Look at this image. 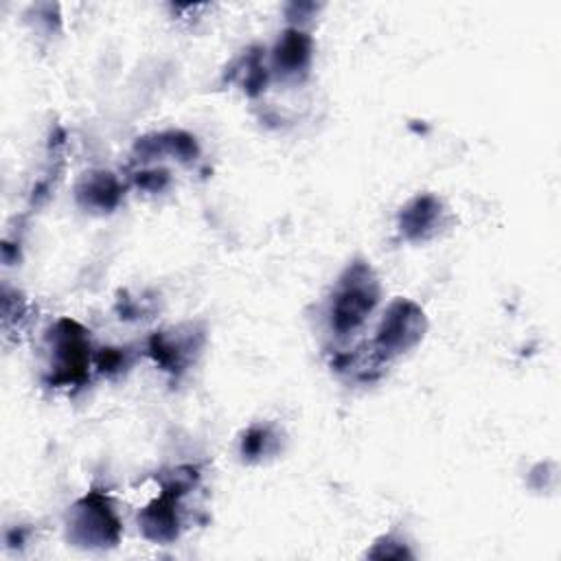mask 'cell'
I'll list each match as a JSON object with an SVG mask.
<instances>
[{
    "mask_svg": "<svg viewBox=\"0 0 561 561\" xmlns=\"http://www.w3.org/2000/svg\"><path fill=\"white\" fill-rule=\"evenodd\" d=\"M142 533L151 541H171L178 537V515H175V493L167 491L160 500L147 506L140 515Z\"/></svg>",
    "mask_w": 561,
    "mask_h": 561,
    "instance_id": "obj_5",
    "label": "cell"
},
{
    "mask_svg": "<svg viewBox=\"0 0 561 561\" xmlns=\"http://www.w3.org/2000/svg\"><path fill=\"white\" fill-rule=\"evenodd\" d=\"M440 217V202L432 195L414 197L401 213V232L408 239H425Z\"/></svg>",
    "mask_w": 561,
    "mask_h": 561,
    "instance_id": "obj_6",
    "label": "cell"
},
{
    "mask_svg": "<svg viewBox=\"0 0 561 561\" xmlns=\"http://www.w3.org/2000/svg\"><path fill=\"white\" fill-rule=\"evenodd\" d=\"M379 298V285L368 265H351L333 294L331 324L340 335L353 333L364 324Z\"/></svg>",
    "mask_w": 561,
    "mask_h": 561,
    "instance_id": "obj_1",
    "label": "cell"
},
{
    "mask_svg": "<svg viewBox=\"0 0 561 561\" xmlns=\"http://www.w3.org/2000/svg\"><path fill=\"white\" fill-rule=\"evenodd\" d=\"M425 331L423 311L410 300H394L377 331V348L381 355H394L412 348Z\"/></svg>",
    "mask_w": 561,
    "mask_h": 561,
    "instance_id": "obj_3",
    "label": "cell"
},
{
    "mask_svg": "<svg viewBox=\"0 0 561 561\" xmlns=\"http://www.w3.org/2000/svg\"><path fill=\"white\" fill-rule=\"evenodd\" d=\"M79 197H85L90 206L112 208L118 202V184L110 173H96L79 188Z\"/></svg>",
    "mask_w": 561,
    "mask_h": 561,
    "instance_id": "obj_8",
    "label": "cell"
},
{
    "mask_svg": "<svg viewBox=\"0 0 561 561\" xmlns=\"http://www.w3.org/2000/svg\"><path fill=\"white\" fill-rule=\"evenodd\" d=\"M311 57V42L305 33L300 31H289L285 33V37L278 42L276 46V68H280L283 72H298L309 64Z\"/></svg>",
    "mask_w": 561,
    "mask_h": 561,
    "instance_id": "obj_7",
    "label": "cell"
},
{
    "mask_svg": "<svg viewBox=\"0 0 561 561\" xmlns=\"http://www.w3.org/2000/svg\"><path fill=\"white\" fill-rule=\"evenodd\" d=\"M68 535L72 541L85 548L114 546L121 535V524L114 517L107 500L101 493H90L75 506Z\"/></svg>",
    "mask_w": 561,
    "mask_h": 561,
    "instance_id": "obj_2",
    "label": "cell"
},
{
    "mask_svg": "<svg viewBox=\"0 0 561 561\" xmlns=\"http://www.w3.org/2000/svg\"><path fill=\"white\" fill-rule=\"evenodd\" d=\"M53 340H55V364H57L55 381L70 383L83 377V368L88 364V340L83 331L70 320H61L53 333Z\"/></svg>",
    "mask_w": 561,
    "mask_h": 561,
    "instance_id": "obj_4",
    "label": "cell"
}]
</instances>
